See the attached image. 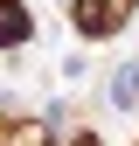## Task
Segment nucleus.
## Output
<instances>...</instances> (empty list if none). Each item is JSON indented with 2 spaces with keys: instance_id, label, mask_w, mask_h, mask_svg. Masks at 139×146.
<instances>
[{
  "instance_id": "nucleus-2",
  "label": "nucleus",
  "mask_w": 139,
  "mask_h": 146,
  "mask_svg": "<svg viewBox=\"0 0 139 146\" xmlns=\"http://www.w3.org/2000/svg\"><path fill=\"white\" fill-rule=\"evenodd\" d=\"M28 35H35L28 7H21V0H0V42H28Z\"/></svg>"
},
{
  "instance_id": "nucleus-1",
  "label": "nucleus",
  "mask_w": 139,
  "mask_h": 146,
  "mask_svg": "<svg viewBox=\"0 0 139 146\" xmlns=\"http://www.w3.org/2000/svg\"><path fill=\"white\" fill-rule=\"evenodd\" d=\"M132 7H139V0H77V7H70V21H77L83 35H118Z\"/></svg>"
}]
</instances>
